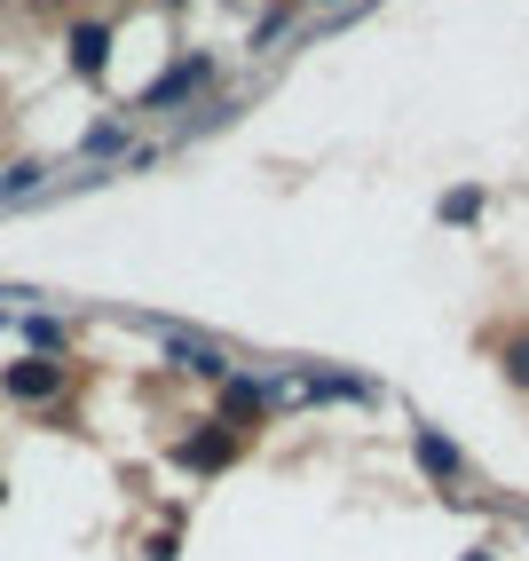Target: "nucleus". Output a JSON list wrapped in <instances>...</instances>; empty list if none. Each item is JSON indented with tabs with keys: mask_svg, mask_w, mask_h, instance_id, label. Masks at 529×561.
<instances>
[{
	"mask_svg": "<svg viewBox=\"0 0 529 561\" xmlns=\"http://www.w3.org/2000/svg\"><path fill=\"white\" fill-rule=\"evenodd\" d=\"M419 467H427L435 482H450V474H459V451H450L442 435H419Z\"/></svg>",
	"mask_w": 529,
	"mask_h": 561,
	"instance_id": "obj_3",
	"label": "nucleus"
},
{
	"mask_svg": "<svg viewBox=\"0 0 529 561\" xmlns=\"http://www.w3.org/2000/svg\"><path fill=\"white\" fill-rule=\"evenodd\" d=\"M198 80H206V64L191 56V64H174V71H166V80H159V88H150V103H166V95H182V88H198Z\"/></svg>",
	"mask_w": 529,
	"mask_h": 561,
	"instance_id": "obj_5",
	"label": "nucleus"
},
{
	"mask_svg": "<svg viewBox=\"0 0 529 561\" xmlns=\"http://www.w3.org/2000/svg\"><path fill=\"white\" fill-rule=\"evenodd\" d=\"M103 48H111L103 24H80V32H71V64H80V71H103Z\"/></svg>",
	"mask_w": 529,
	"mask_h": 561,
	"instance_id": "obj_2",
	"label": "nucleus"
},
{
	"mask_svg": "<svg viewBox=\"0 0 529 561\" xmlns=\"http://www.w3.org/2000/svg\"><path fill=\"white\" fill-rule=\"evenodd\" d=\"M221 411H230V420H245V411H261V396H253L245 380H230V396H221Z\"/></svg>",
	"mask_w": 529,
	"mask_h": 561,
	"instance_id": "obj_6",
	"label": "nucleus"
},
{
	"mask_svg": "<svg viewBox=\"0 0 529 561\" xmlns=\"http://www.w3.org/2000/svg\"><path fill=\"white\" fill-rule=\"evenodd\" d=\"M174 459L182 467H221V459H230V435H198V443H182Z\"/></svg>",
	"mask_w": 529,
	"mask_h": 561,
	"instance_id": "obj_4",
	"label": "nucleus"
},
{
	"mask_svg": "<svg viewBox=\"0 0 529 561\" xmlns=\"http://www.w3.org/2000/svg\"><path fill=\"white\" fill-rule=\"evenodd\" d=\"M506 371L529 388V332H514V341H506Z\"/></svg>",
	"mask_w": 529,
	"mask_h": 561,
	"instance_id": "obj_7",
	"label": "nucleus"
},
{
	"mask_svg": "<svg viewBox=\"0 0 529 561\" xmlns=\"http://www.w3.org/2000/svg\"><path fill=\"white\" fill-rule=\"evenodd\" d=\"M64 388V364H16L9 371V396H24V403H48Z\"/></svg>",
	"mask_w": 529,
	"mask_h": 561,
	"instance_id": "obj_1",
	"label": "nucleus"
}]
</instances>
